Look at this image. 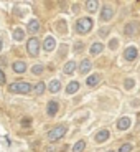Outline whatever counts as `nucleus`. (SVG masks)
<instances>
[{
  "label": "nucleus",
  "mask_w": 140,
  "mask_h": 152,
  "mask_svg": "<svg viewBox=\"0 0 140 152\" xmlns=\"http://www.w3.org/2000/svg\"><path fill=\"white\" fill-rule=\"evenodd\" d=\"M5 81H7V78H5V73L0 69V84H5Z\"/></svg>",
  "instance_id": "27"
},
{
  "label": "nucleus",
  "mask_w": 140,
  "mask_h": 152,
  "mask_svg": "<svg viewBox=\"0 0 140 152\" xmlns=\"http://www.w3.org/2000/svg\"><path fill=\"white\" fill-rule=\"evenodd\" d=\"M101 78H102V76H101V73H92L91 76H87V80H86V84L89 88H94L96 84L99 83V81H101Z\"/></svg>",
  "instance_id": "12"
},
{
  "label": "nucleus",
  "mask_w": 140,
  "mask_h": 152,
  "mask_svg": "<svg viewBox=\"0 0 140 152\" xmlns=\"http://www.w3.org/2000/svg\"><path fill=\"white\" fill-rule=\"evenodd\" d=\"M74 71H76V61L74 60H69L68 63L63 66V73H65L66 76H71Z\"/></svg>",
  "instance_id": "14"
},
{
  "label": "nucleus",
  "mask_w": 140,
  "mask_h": 152,
  "mask_svg": "<svg viewBox=\"0 0 140 152\" xmlns=\"http://www.w3.org/2000/svg\"><path fill=\"white\" fill-rule=\"evenodd\" d=\"M27 61H23V60H17L13 61V65H12V69L15 73H18V75H23V73L27 71Z\"/></svg>",
  "instance_id": "10"
},
{
  "label": "nucleus",
  "mask_w": 140,
  "mask_h": 152,
  "mask_svg": "<svg viewBox=\"0 0 140 152\" xmlns=\"http://www.w3.org/2000/svg\"><path fill=\"white\" fill-rule=\"evenodd\" d=\"M84 5H86V10L87 12H92V13H94V12L97 10V7H99V2H97V0H87Z\"/></svg>",
  "instance_id": "20"
},
{
  "label": "nucleus",
  "mask_w": 140,
  "mask_h": 152,
  "mask_svg": "<svg viewBox=\"0 0 140 152\" xmlns=\"http://www.w3.org/2000/svg\"><path fill=\"white\" fill-rule=\"evenodd\" d=\"M27 51L30 56H38L40 55V40L36 37H31L30 40L27 42Z\"/></svg>",
  "instance_id": "4"
},
{
  "label": "nucleus",
  "mask_w": 140,
  "mask_h": 152,
  "mask_svg": "<svg viewBox=\"0 0 140 152\" xmlns=\"http://www.w3.org/2000/svg\"><path fill=\"white\" fill-rule=\"evenodd\" d=\"M107 152H114V151H107Z\"/></svg>",
  "instance_id": "34"
},
{
  "label": "nucleus",
  "mask_w": 140,
  "mask_h": 152,
  "mask_svg": "<svg viewBox=\"0 0 140 152\" xmlns=\"http://www.w3.org/2000/svg\"><path fill=\"white\" fill-rule=\"evenodd\" d=\"M43 48H45L46 51H53V50L56 48V40H54L51 35H48V37L45 38V42H43Z\"/></svg>",
  "instance_id": "11"
},
{
  "label": "nucleus",
  "mask_w": 140,
  "mask_h": 152,
  "mask_svg": "<svg viewBox=\"0 0 140 152\" xmlns=\"http://www.w3.org/2000/svg\"><path fill=\"white\" fill-rule=\"evenodd\" d=\"M139 28H140L139 22H129L124 27V35L125 37H135L139 33Z\"/></svg>",
  "instance_id": "5"
},
{
  "label": "nucleus",
  "mask_w": 140,
  "mask_h": 152,
  "mask_svg": "<svg viewBox=\"0 0 140 152\" xmlns=\"http://www.w3.org/2000/svg\"><path fill=\"white\" fill-rule=\"evenodd\" d=\"M133 86H135V81H133L132 78H127V80L124 81V88H125V89H132Z\"/></svg>",
  "instance_id": "25"
},
{
  "label": "nucleus",
  "mask_w": 140,
  "mask_h": 152,
  "mask_svg": "<svg viewBox=\"0 0 140 152\" xmlns=\"http://www.w3.org/2000/svg\"><path fill=\"white\" fill-rule=\"evenodd\" d=\"M106 33H109V28H106V30H101V31H99V37H106Z\"/></svg>",
  "instance_id": "29"
},
{
  "label": "nucleus",
  "mask_w": 140,
  "mask_h": 152,
  "mask_svg": "<svg viewBox=\"0 0 140 152\" xmlns=\"http://www.w3.org/2000/svg\"><path fill=\"white\" fill-rule=\"evenodd\" d=\"M46 152H54V147H48V149H46Z\"/></svg>",
  "instance_id": "31"
},
{
  "label": "nucleus",
  "mask_w": 140,
  "mask_h": 152,
  "mask_svg": "<svg viewBox=\"0 0 140 152\" xmlns=\"http://www.w3.org/2000/svg\"><path fill=\"white\" fill-rule=\"evenodd\" d=\"M102 50H104V45H102V43L96 42V43H92V45H91V48H89V53H91L92 56H96V55L102 53Z\"/></svg>",
  "instance_id": "17"
},
{
  "label": "nucleus",
  "mask_w": 140,
  "mask_h": 152,
  "mask_svg": "<svg viewBox=\"0 0 140 152\" xmlns=\"http://www.w3.org/2000/svg\"><path fill=\"white\" fill-rule=\"evenodd\" d=\"M58 109H59V104H58V101H54V99L48 101V104H46V114H48L49 118L56 116V114H58Z\"/></svg>",
  "instance_id": "7"
},
{
  "label": "nucleus",
  "mask_w": 140,
  "mask_h": 152,
  "mask_svg": "<svg viewBox=\"0 0 140 152\" xmlns=\"http://www.w3.org/2000/svg\"><path fill=\"white\" fill-rule=\"evenodd\" d=\"M112 17H114V8L110 7V5H106V7L101 10V17H99V18H101V22H109Z\"/></svg>",
  "instance_id": "9"
},
{
  "label": "nucleus",
  "mask_w": 140,
  "mask_h": 152,
  "mask_svg": "<svg viewBox=\"0 0 140 152\" xmlns=\"http://www.w3.org/2000/svg\"><path fill=\"white\" fill-rule=\"evenodd\" d=\"M109 137H110L109 131H107V129H101V131H97V134L94 136V142H96V144H102V142H106Z\"/></svg>",
  "instance_id": "8"
},
{
  "label": "nucleus",
  "mask_w": 140,
  "mask_h": 152,
  "mask_svg": "<svg viewBox=\"0 0 140 152\" xmlns=\"http://www.w3.org/2000/svg\"><path fill=\"white\" fill-rule=\"evenodd\" d=\"M66 132H68V127L65 124H59V126H54L51 131H48V141L51 142H56L59 141L61 137H65Z\"/></svg>",
  "instance_id": "3"
},
{
  "label": "nucleus",
  "mask_w": 140,
  "mask_h": 152,
  "mask_svg": "<svg viewBox=\"0 0 140 152\" xmlns=\"http://www.w3.org/2000/svg\"><path fill=\"white\" fill-rule=\"evenodd\" d=\"M86 149V142L84 141H78L74 145H73V152H83Z\"/></svg>",
  "instance_id": "22"
},
{
  "label": "nucleus",
  "mask_w": 140,
  "mask_h": 152,
  "mask_svg": "<svg viewBox=\"0 0 140 152\" xmlns=\"http://www.w3.org/2000/svg\"><path fill=\"white\" fill-rule=\"evenodd\" d=\"M23 35H25V33H23L22 28H17V30H13V38H15L17 42H22V40H23Z\"/></svg>",
  "instance_id": "23"
},
{
  "label": "nucleus",
  "mask_w": 140,
  "mask_h": 152,
  "mask_svg": "<svg viewBox=\"0 0 140 152\" xmlns=\"http://www.w3.org/2000/svg\"><path fill=\"white\" fill-rule=\"evenodd\" d=\"M40 27H41V25H40V22L33 18V20H30V22H28L27 30L30 31V33H38V31H40Z\"/></svg>",
  "instance_id": "15"
},
{
  "label": "nucleus",
  "mask_w": 140,
  "mask_h": 152,
  "mask_svg": "<svg viewBox=\"0 0 140 152\" xmlns=\"http://www.w3.org/2000/svg\"><path fill=\"white\" fill-rule=\"evenodd\" d=\"M8 91L15 93V94H30L33 91V86L28 81H13L8 86Z\"/></svg>",
  "instance_id": "1"
},
{
  "label": "nucleus",
  "mask_w": 140,
  "mask_h": 152,
  "mask_svg": "<svg viewBox=\"0 0 140 152\" xmlns=\"http://www.w3.org/2000/svg\"><path fill=\"white\" fill-rule=\"evenodd\" d=\"M79 88H81L79 81H71V83L66 86V94H74V93L79 91Z\"/></svg>",
  "instance_id": "16"
},
{
  "label": "nucleus",
  "mask_w": 140,
  "mask_h": 152,
  "mask_svg": "<svg viewBox=\"0 0 140 152\" xmlns=\"http://www.w3.org/2000/svg\"><path fill=\"white\" fill-rule=\"evenodd\" d=\"M137 129H139V131H140V121H139V122H137Z\"/></svg>",
  "instance_id": "33"
},
{
  "label": "nucleus",
  "mask_w": 140,
  "mask_h": 152,
  "mask_svg": "<svg viewBox=\"0 0 140 152\" xmlns=\"http://www.w3.org/2000/svg\"><path fill=\"white\" fill-rule=\"evenodd\" d=\"M137 56H139V50H137L133 45H130V46H127V48H125V51H124L125 61H135Z\"/></svg>",
  "instance_id": "6"
},
{
  "label": "nucleus",
  "mask_w": 140,
  "mask_h": 152,
  "mask_svg": "<svg viewBox=\"0 0 140 152\" xmlns=\"http://www.w3.org/2000/svg\"><path fill=\"white\" fill-rule=\"evenodd\" d=\"M91 68H92V61H91V60H87V58H86V60H83V61L79 63V73H81V75H87Z\"/></svg>",
  "instance_id": "13"
},
{
  "label": "nucleus",
  "mask_w": 140,
  "mask_h": 152,
  "mask_svg": "<svg viewBox=\"0 0 140 152\" xmlns=\"http://www.w3.org/2000/svg\"><path fill=\"white\" fill-rule=\"evenodd\" d=\"M48 91L49 93H53V94H56V93L61 91V83L58 80H53L51 83L48 84Z\"/></svg>",
  "instance_id": "19"
},
{
  "label": "nucleus",
  "mask_w": 140,
  "mask_h": 152,
  "mask_svg": "<svg viewBox=\"0 0 140 152\" xmlns=\"http://www.w3.org/2000/svg\"><path fill=\"white\" fill-rule=\"evenodd\" d=\"M33 91L36 93V94H40V96H41L43 93L46 91V84L43 83V81H40V83H36V84L33 86Z\"/></svg>",
  "instance_id": "21"
},
{
  "label": "nucleus",
  "mask_w": 140,
  "mask_h": 152,
  "mask_svg": "<svg viewBox=\"0 0 140 152\" xmlns=\"http://www.w3.org/2000/svg\"><path fill=\"white\" fill-rule=\"evenodd\" d=\"M115 46H117V40H112V42H110V48L115 50Z\"/></svg>",
  "instance_id": "30"
},
{
  "label": "nucleus",
  "mask_w": 140,
  "mask_h": 152,
  "mask_svg": "<svg viewBox=\"0 0 140 152\" xmlns=\"http://www.w3.org/2000/svg\"><path fill=\"white\" fill-rule=\"evenodd\" d=\"M132 144H129V142H127V144H122L120 147H119V152H132Z\"/></svg>",
  "instance_id": "26"
},
{
  "label": "nucleus",
  "mask_w": 140,
  "mask_h": 152,
  "mask_svg": "<svg viewBox=\"0 0 140 152\" xmlns=\"http://www.w3.org/2000/svg\"><path fill=\"white\" fill-rule=\"evenodd\" d=\"M2 48H4V42H2V38H0V51H2Z\"/></svg>",
  "instance_id": "32"
},
{
  "label": "nucleus",
  "mask_w": 140,
  "mask_h": 152,
  "mask_svg": "<svg viewBox=\"0 0 140 152\" xmlns=\"http://www.w3.org/2000/svg\"><path fill=\"white\" fill-rule=\"evenodd\" d=\"M92 27H94V22H92V18H89V17H83V18H79L78 22H76V33L79 35H86L89 33V31L92 30Z\"/></svg>",
  "instance_id": "2"
},
{
  "label": "nucleus",
  "mask_w": 140,
  "mask_h": 152,
  "mask_svg": "<svg viewBox=\"0 0 140 152\" xmlns=\"http://www.w3.org/2000/svg\"><path fill=\"white\" fill-rule=\"evenodd\" d=\"M83 48H84L83 43H76L74 45V51H83Z\"/></svg>",
  "instance_id": "28"
},
{
  "label": "nucleus",
  "mask_w": 140,
  "mask_h": 152,
  "mask_svg": "<svg viewBox=\"0 0 140 152\" xmlns=\"http://www.w3.org/2000/svg\"><path fill=\"white\" fill-rule=\"evenodd\" d=\"M130 127V119L129 118H120L117 121V129L119 131H127Z\"/></svg>",
  "instance_id": "18"
},
{
  "label": "nucleus",
  "mask_w": 140,
  "mask_h": 152,
  "mask_svg": "<svg viewBox=\"0 0 140 152\" xmlns=\"http://www.w3.org/2000/svg\"><path fill=\"white\" fill-rule=\"evenodd\" d=\"M43 69H45V66H43V65H35L33 68H31V73L38 76V75H41V73H43Z\"/></svg>",
  "instance_id": "24"
}]
</instances>
